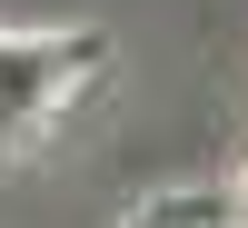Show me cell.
Instances as JSON below:
<instances>
[{"mask_svg": "<svg viewBox=\"0 0 248 228\" xmlns=\"http://www.w3.org/2000/svg\"><path fill=\"white\" fill-rule=\"evenodd\" d=\"M90 60H99V40H79V30H0V119H10V139L30 119H50Z\"/></svg>", "mask_w": 248, "mask_h": 228, "instance_id": "cell-1", "label": "cell"}]
</instances>
